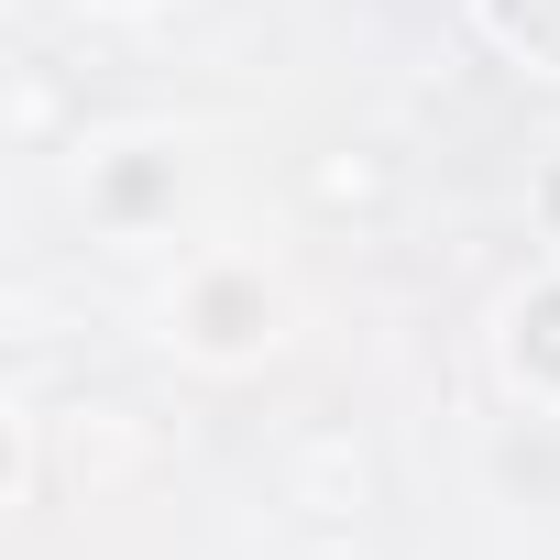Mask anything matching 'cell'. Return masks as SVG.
<instances>
[{"label":"cell","mask_w":560,"mask_h":560,"mask_svg":"<svg viewBox=\"0 0 560 560\" xmlns=\"http://www.w3.org/2000/svg\"><path fill=\"white\" fill-rule=\"evenodd\" d=\"M187 330H198V352H253L264 341V287L253 275H209L187 298Z\"/></svg>","instance_id":"cell-1"},{"label":"cell","mask_w":560,"mask_h":560,"mask_svg":"<svg viewBox=\"0 0 560 560\" xmlns=\"http://www.w3.org/2000/svg\"><path fill=\"white\" fill-rule=\"evenodd\" d=\"M516 363L538 385H560V287H527L516 298Z\"/></svg>","instance_id":"cell-2"},{"label":"cell","mask_w":560,"mask_h":560,"mask_svg":"<svg viewBox=\"0 0 560 560\" xmlns=\"http://www.w3.org/2000/svg\"><path fill=\"white\" fill-rule=\"evenodd\" d=\"M494 23H505L527 56H560V0H494Z\"/></svg>","instance_id":"cell-3"},{"label":"cell","mask_w":560,"mask_h":560,"mask_svg":"<svg viewBox=\"0 0 560 560\" xmlns=\"http://www.w3.org/2000/svg\"><path fill=\"white\" fill-rule=\"evenodd\" d=\"M538 220H549V231H560V165H549V176H538Z\"/></svg>","instance_id":"cell-4"}]
</instances>
